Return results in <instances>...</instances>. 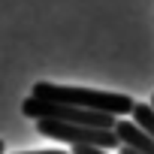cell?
I'll use <instances>...</instances> for the list:
<instances>
[{"label": "cell", "instance_id": "cell-1", "mask_svg": "<svg viewBox=\"0 0 154 154\" xmlns=\"http://www.w3.org/2000/svg\"><path fill=\"white\" fill-rule=\"evenodd\" d=\"M36 97L45 100H60L72 103L91 112H109V115H133L136 103L127 94H112V91H94V88H72V85H51V82H36L33 85Z\"/></svg>", "mask_w": 154, "mask_h": 154}, {"label": "cell", "instance_id": "cell-2", "mask_svg": "<svg viewBox=\"0 0 154 154\" xmlns=\"http://www.w3.org/2000/svg\"><path fill=\"white\" fill-rule=\"evenodd\" d=\"M21 115L30 118V121H63V124H91V127H115V115L109 112H91V109H82V106H72V103H60V100H45V97H36L30 94L24 103H21Z\"/></svg>", "mask_w": 154, "mask_h": 154}, {"label": "cell", "instance_id": "cell-3", "mask_svg": "<svg viewBox=\"0 0 154 154\" xmlns=\"http://www.w3.org/2000/svg\"><path fill=\"white\" fill-rule=\"evenodd\" d=\"M36 130L48 139L57 142H69V145H94V148H121V136L115 133V127H91V124H63V121H36Z\"/></svg>", "mask_w": 154, "mask_h": 154}, {"label": "cell", "instance_id": "cell-4", "mask_svg": "<svg viewBox=\"0 0 154 154\" xmlns=\"http://www.w3.org/2000/svg\"><path fill=\"white\" fill-rule=\"evenodd\" d=\"M115 133L121 136V142L124 145H130V148H136L139 154H154V136L148 133V130H142L136 121H118L115 124Z\"/></svg>", "mask_w": 154, "mask_h": 154}, {"label": "cell", "instance_id": "cell-5", "mask_svg": "<svg viewBox=\"0 0 154 154\" xmlns=\"http://www.w3.org/2000/svg\"><path fill=\"white\" fill-rule=\"evenodd\" d=\"M133 121H136L142 130H148V133L154 136V106H151V103H136V109H133Z\"/></svg>", "mask_w": 154, "mask_h": 154}, {"label": "cell", "instance_id": "cell-6", "mask_svg": "<svg viewBox=\"0 0 154 154\" xmlns=\"http://www.w3.org/2000/svg\"><path fill=\"white\" fill-rule=\"evenodd\" d=\"M21 154H66V151H60V148H51V151H21Z\"/></svg>", "mask_w": 154, "mask_h": 154}, {"label": "cell", "instance_id": "cell-7", "mask_svg": "<svg viewBox=\"0 0 154 154\" xmlns=\"http://www.w3.org/2000/svg\"><path fill=\"white\" fill-rule=\"evenodd\" d=\"M121 154H139L136 148H130V145H121Z\"/></svg>", "mask_w": 154, "mask_h": 154}, {"label": "cell", "instance_id": "cell-8", "mask_svg": "<svg viewBox=\"0 0 154 154\" xmlns=\"http://www.w3.org/2000/svg\"><path fill=\"white\" fill-rule=\"evenodd\" d=\"M0 154H6V145H3V142H0Z\"/></svg>", "mask_w": 154, "mask_h": 154}, {"label": "cell", "instance_id": "cell-9", "mask_svg": "<svg viewBox=\"0 0 154 154\" xmlns=\"http://www.w3.org/2000/svg\"><path fill=\"white\" fill-rule=\"evenodd\" d=\"M151 106H154V97H151Z\"/></svg>", "mask_w": 154, "mask_h": 154}]
</instances>
